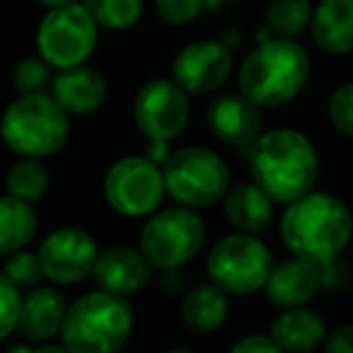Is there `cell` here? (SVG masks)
Here are the masks:
<instances>
[{"instance_id":"cell-15","label":"cell","mask_w":353,"mask_h":353,"mask_svg":"<svg viewBox=\"0 0 353 353\" xmlns=\"http://www.w3.org/2000/svg\"><path fill=\"white\" fill-rule=\"evenodd\" d=\"M152 266L141 254V250L133 247H109L99 252L94 261L92 279L97 283V290H104L109 295L128 298V295L143 290L152 279Z\"/></svg>"},{"instance_id":"cell-21","label":"cell","mask_w":353,"mask_h":353,"mask_svg":"<svg viewBox=\"0 0 353 353\" xmlns=\"http://www.w3.org/2000/svg\"><path fill=\"white\" fill-rule=\"evenodd\" d=\"M223 208L237 232L259 235L274 223V201L254 182L230 184L223 196Z\"/></svg>"},{"instance_id":"cell-29","label":"cell","mask_w":353,"mask_h":353,"mask_svg":"<svg viewBox=\"0 0 353 353\" xmlns=\"http://www.w3.org/2000/svg\"><path fill=\"white\" fill-rule=\"evenodd\" d=\"M327 117L341 136L353 141V83L334 90L327 104Z\"/></svg>"},{"instance_id":"cell-18","label":"cell","mask_w":353,"mask_h":353,"mask_svg":"<svg viewBox=\"0 0 353 353\" xmlns=\"http://www.w3.org/2000/svg\"><path fill=\"white\" fill-rule=\"evenodd\" d=\"M68 303L63 293L51 285H37L27 295H22L17 332L27 343H49L61 334Z\"/></svg>"},{"instance_id":"cell-33","label":"cell","mask_w":353,"mask_h":353,"mask_svg":"<svg viewBox=\"0 0 353 353\" xmlns=\"http://www.w3.org/2000/svg\"><path fill=\"white\" fill-rule=\"evenodd\" d=\"M228 353H285V351L279 348V343L269 334H250V336L240 339Z\"/></svg>"},{"instance_id":"cell-1","label":"cell","mask_w":353,"mask_h":353,"mask_svg":"<svg viewBox=\"0 0 353 353\" xmlns=\"http://www.w3.org/2000/svg\"><path fill=\"white\" fill-rule=\"evenodd\" d=\"M252 182L274 203H293L312 192L319 157L312 141L295 128H274L247 152Z\"/></svg>"},{"instance_id":"cell-2","label":"cell","mask_w":353,"mask_h":353,"mask_svg":"<svg viewBox=\"0 0 353 353\" xmlns=\"http://www.w3.org/2000/svg\"><path fill=\"white\" fill-rule=\"evenodd\" d=\"M353 235V216L341 199L310 192L288 203L281 218V237L288 252L312 264L341 256Z\"/></svg>"},{"instance_id":"cell-13","label":"cell","mask_w":353,"mask_h":353,"mask_svg":"<svg viewBox=\"0 0 353 353\" xmlns=\"http://www.w3.org/2000/svg\"><path fill=\"white\" fill-rule=\"evenodd\" d=\"M230 75L232 51L216 39L192 41L172 61V80L187 94L216 92Z\"/></svg>"},{"instance_id":"cell-14","label":"cell","mask_w":353,"mask_h":353,"mask_svg":"<svg viewBox=\"0 0 353 353\" xmlns=\"http://www.w3.org/2000/svg\"><path fill=\"white\" fill-rule=\"evenodd\" d=\"M206 123L218 141L242 150L245 155L261 136L259 107H254L240 92L218 94L206 109Z\"/></svg>"},{"instance_id":"cell-36","label":"cell","mask_w":353,"mask_h":353,"mask_svg":"<svg viewBox=\"0 0 353 353\" xmlns=\"http://www.w3.org/2000/svg\"><path fill=\"white\" fill-rule=\"evenodd\" d=\"M170 155H172L170 143H165V141H148V152L143 157H148L152 165L160 167V165H165Z\"/></svg>"},{"instance_id":"cell-27","label":"cell","mask_w":353,"mask_h":353,"mask_svg":"<svg viewBox=\"0 0 353 353\" xmlns=\"http://www.w3.org/2000/svg\"><path fill=\"white\" fill-rule=\"evenodd\" d=\"M0 274L6 276L8 281H10L12 285H15L17 290L27 288H37V285L41 283V279H44V271H41V264H39V256L34 254V252H15V254H10L6 259V266H3V271Z\"/></svg>"},{"instance_id":"cell-22","label":"cell","mask_w":353,"mask_h":353,"mask_svg":"<svg viewBox=\"0 0 353 353\" xmlns=\"http://www.w3.org/2000/svg\"><path fill=\"white\" fill-rule=\"evenodd\" d=\"M179 314H182V322L187 324L192 332L213 334L228 322V317H230V295L223 293L211 281H208V283L192 285V288L182 295Z\"/></svg>"},{"instance_id":"cell-24","label":"cell","mask_w":353,"mask_h":353,"mask_svg":"<svg viewBox=\"0 0 353 353\" xmlns=\"http://www.w3.org/2000/svg\"><path fill=\"white\" fill-rule=\"evenodd\" d=\"M51 187V174L46 165L34 157H17L12 167L6 174V189L8 196L17 199L25 203H37L46 196Z\"/></svg>"},{"instance_id":"cell-26","label":"cell","mask_w":353,"mask_h":353,"mask_svg":"<svg viewBox=\"0 0 353 353\" xmlns=\"http://www.w3.org/2000/svg\"><path fill=\"white\" fill-rule=\"evenodd\" d=\"M83 6L97 22V27L121 32L141 22L145 0H83Z\"/></svg>"},{"instance_id":"cell-16","label":"cell","mask_w":353,"mask_h":353,"mask_svg":"<svg viewBox=\"0 0 353 353\" xmlns=\"http://www.w3.org/2000/svg\"><path fill=\"white\" fill-rule=\"evenodd\" d=\"M109 85L97 68L75 65L68 70H59L51 80V97L68 117H90L99 112L107 102Z\"/></svg>"},{"instance_id":"cell-20","label":"cell","mask_w":353,"mask_h":353,"mask_svg":"<svg viewBox=\"0 0 353 353\" xmlns=\"http://www.w3.org/2000/svg\"><path fill=\"white\" fill-rule=\"evenodd\" d=\"M310 32L324 54L341 56L353 51V0H319Z\"/></svg>"},{"instance_id":"cell-34","label":"cell","mask_w":353,"mask_h":353,"mask_svg":"<svg viewBox=\"0 0 353 353\" xmlns=\"http://www.w3.org/2000/svg\"><path fill=\"white\" fill-rule=\"evenodd\" d=\"M322 346L324 353H353V322L339 324L336 329L327 332Z\"/></svg>"},{"instance_id":"cell-32","label":"cell","mask_w":353,"mask_h":353,"mask_svg":"<svg viewBox=\"0 0 353 353\" xmlns=\"http://www.w3.org/2000/svg\"><path fill=\"white\" fill-rule=\"evenodd\" d=\"M319 269V288L327 293H343L351 285V266L343 256H334V259L317 264Z\"/></svg>"},{"instance_id":"cell-38","label":"cell","mask_w":353,"mask_h":353,"mask_svg":"<svg viewBox=\"0 0 353 353\" xmlns=\"http://www.w3.org/2000/svg\"><path fill=\"white\" fill-rule=\"evenodd\" d=\"M223 3H242V0H206V6H223Z\"/></svg>"},{"instance_id":"cell-6","label":"cell","mask_w":353,"mask_h":353,"mask_svg":"<svg viewBox=\"0 0 353 353\" xmlns=\"http://www.w3.org/2000/svg\"><path fill=\"white\" fill-rule=\"evenodd\" d=\"M165 192L184 208H208L223 201L230 189V170L218 152L201 145L172 150L162 165Z\"/></svg>"},{"instance_id":"cell-17","label":"cell","mask_w":353,"mask_h":353,"mask_svg":"<svg viewBox=\"0 0 353 353\" xmlns=\"http://www.w3.org/2000/svg\"><path fill=\"white\" fill-rule=\"evenodd\" d=\"M264 290L269 303L281 310L307 307L322 290L319 288L317 264H312L307 259H298V256L279 261L271 269Z\"/></svg>"},{"instance_id":"cell-31","label":"cell","mask_w":353,"mask_h":353,"mask_svg":"<svg viewBox=\"0 0 353 353\" xmlns=\"http://www.w3.org/2000/svg\"><path fill=\"white\" fill-rule=\"evenodd\" d=\"M22 293L0 274V341L8 339L17 329V317H20Z\"/></svg>"},{"instance_id":"cell-37","label":"cell","mask_w":353,"mask_h":353,"mask_svg":"<svg viewBox=\"0 0 353 353\" xmlns=\"http://www.w3.org/2000/svg\"><path fill=\"white\" fill-rule=\"evenodd\" d=\"M41 6L54 10V8H63V6H70V3H78V0H39Z\"/></svg>"},{"instance_id":"cell-11","label":"cell","mask_w":353,"mask_h":353,"mask_svg":"<svg viewBox=\"0 0 353 353\" xmlns=\"http://www.w3.org/2000/svg\"><path fill=\"white\" fill-rule=\"evenodd\" d=\"M189 114V94L174 80H150L133 99V121L145 141L172 143L187 128Z\"/></svg>"},{"instance_id":"cell-4","label":"cell","mask_w":353,"mask_h":353,"mask_svg":"<svg viewBox=\"0 0 353 353\" xmlns=\"http://www.w3.org/2000/svg\"><path fill=\"white\" fill-rule=\"evenodd\" d=\"M131 332V303L104 290H92L68 305L59 336L68 353H123Z\"/></svg>"},{"instance_id":"cell-10","label":"cell","mask_w":353,"mask_h":353,"mask_svg":"<svg viewBox=\"0 0 353 353\" xmlns=\"http://www.w3.org/2000/svg\"><path fill=\"white\" fill-rule=\"evenodd\" d=\"M162 170L143 155L117 160L104 176V199L126 218H150L165 199Z\"/></svg>"},{"instance_id":"cell-23","label":"cell","mask_w":353,"mask_h":353,"mask_svg":"<svg viewBox=\"0 0 353 353\" xmlns=\"http://www.w3.org/2000/svg\"><path fill=\"white\" fill-rule=\"evenodd\" d=\"M39 218L37 211L25 201L12 196H0V256L22 252L37 235Z\"/></svg>"},{"instance_id":"cell-28","label":"cell","mask_w":353,"mask_h":353,"mask_svg":"<svg viewBox=\"0 0 353 353\" xmlns=\"http://www.w3.org/2000/svg\"><path fill=\"white\" fill-rule=\"evenodd\" d=\"M12 83H15V90L20 94H41L51 85V68L39 56L22 59L15 68Z\"/></svg>"},{"instance_id":"cell-5","label":"cell","mask_w":353,"mask_h":353,"mask_svg":"<svg viewBox=\"0 0 353 353\" xmlns=\"http://www.w3.org/2000/svg\"><path fill=\"white\" fill-rule=\"evenodd\" d=\"M70 117L46 92L20 94L0 117V138L17 157L44 160L68 143Z\"/></svg>"},{"instance_id":"cell-19","label":"cell","mask_w":353,"mask_h":353,"mask_svg":"<svg viewBox=\"0 0 353 353\" xmlns=\"http://www.w3.org/2000/svg\"><path fill=\"white\" fill-rule=\"evenodd\" d=\"M269 336L285 353H312L327 339V324L322 314L310 307L281 310L279 317L271 322Z\"/></svg>"},{"instance_id":"cell-30","label":"cell","mask_w":353,"mask_h":353,"mask_svg":"<svg viewBox=\"0 0 353 353\" xmlns=\"http://www.w3.org/2000/svg\"><path fill=\"white\" fill-rule=\"evenodd\" d=\"M206 8V0H155V10L162 22L172 27L192 25L201 10Z\"/></svg>"},{"instance_id":"cell-7","label":"cell","mask_w":353,"mask_h":353,"mask_svg":"<svg viewBox=\"0 0 353 353\" xmlns=\"http://www.w3.org/2000/svg\"><path fill=\"white\" fill-rule=\"evenodd\" d=\"M206 242V223L184 206L155 211L143 225L138 250L152 269L172 271L189 264Z\"/></svg>"},{"instance_id":"cell-35","label":"cell","mask_w":353,"mask_h":353,"mask_svg":"<svg viewBox=\"0 0 353 353\" xmlns=\"http://www.w3.org/2000/svg\"><path fill=\"white\" fill-rule=\"evenodd\" d=\"M8 353H68L61 343H15V346H10V351Z\"/></svg>"},{"instance_id":"cell-25","label":"cell","mask_w":353,"mask_h":353,"mask_svg":"<svg viewBox=\"0 0 353 353\" xmlns=\"http://www.w3.org/2000/svg\"><path fill=\"white\" fill-rule=\"evenodd\" d=\"M314 6L310 0H271L266 8L264 30L271 39H293L310 30Z\"/></svg>"},{"instance_id":"cell-9","label":"cell","mask_w":353,"mask_h":353,"mask_svg":"<svg viewBox=\"0 0 353 353\" xmlns=\"http://www.w3.org/2000/svg\"><path fill=\"white\" fill-rule=\"evenodd\" d=\"M99 27L83 3L54 8L44 15L37 30V51L49 68L68 70L85 65L94 54Z\"/></svg>"},{"instance_id":"cell-8","label":"cell","mask_w":353,"mask_h":353,"mask_svg":"<svg viewBox=\"0 0 353 353\" xmlns=\"http://www.w3.org/2000/svg\"><path fill=\"white\" fill-rule=\"evenodd\" d=\"M274 269V254L256 235L232 232L208 252L206 271L213 285L228 295H254L264 290Z\"/></svg>"},{"instance_id":"cell-39","label":"cell","mask_w":353,"mask_h":353,"mask_svg":"<svg viewBox=\"0 0 353 353\" xmlns=\"http://www.w3.org/2000/svg\"><path fill=\"white\" fill-rule=\"evenodd\" d=\"M165 353H196V351H192V348H184V346H176V348H170V351H165Z\"/></svg>"},{"instance_id":"cell-12","label":"cell","mask_w":353,"mask_h":353,"mask_svg":"<svg viewBox=\"0 0 353 353\" xmlns=\"http://www.w3.org/2000/svg\"><path fill=\"white\" fill-rule=\"evenodd\" d=\"M44 279L56 285H73L92 276L99 247L83 228H59L37 250Z\"/></svg>"},{"instance_id":"cell-3","label":"cell","mask_w":353,"mask_h":353,"mask_svg":"<svg viewBox=\"0 0 353 353\" xmlns=\"http://www.w3.org/2000/svg\"><path fill=\"white\" fill-rule=\"evenodd\" d=\"M310 70L312 63L303 44L293 39H269L242 61L237 88L242 97L259 109L283 107L305 90Z\"/></svg>"}]
</instances>
